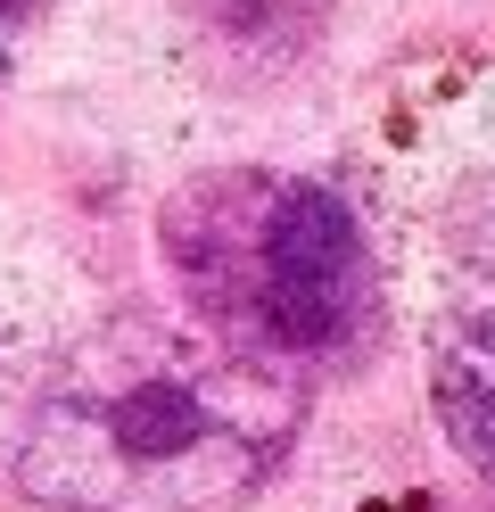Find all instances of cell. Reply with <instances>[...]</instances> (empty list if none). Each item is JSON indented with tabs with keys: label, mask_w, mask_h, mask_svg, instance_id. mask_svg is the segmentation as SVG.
I'll return each mask as SVG.
<instances>
[{
	"label": "cell",
	"mask_w": 495,
	"mask_h": 512,
	"mask_svg": "<svg viewBox=\"0 0 495 512\" xmlns=\"http://www.w3.org/2000/svg\"><path fill=\"white\" fill-rule=\"evenodd\" d=\"M339 0H198V25L240 58H289L322 34Z\"/></svg>",
	"instance_id": "cell-4"
},
{
	"label": "cell",
	"mask_w": 495,
	"mask_h": 512,
	"mask_svg": "<svg viewBox=\"0 0 495 512\" xmlns=\"http://www.w3.org/2000/svg\"><path fill=\"white\" fill-rule=\"evenodd\" d=\"M9 25H17V0H0V42H9Z\"/></svg>",
	"instance_id": "cell-5"
},
{
	"label": "cell",
	"mask_w": 495,
	"mask_h": 512,
	"mask_svg": "<svg viewBox=\"0 0 495 512\" xmlns=\"http://www.w3.org/2000/svg\"><path fill=\"white\" fill-rule=\"evenodd\" d=\"M306 438V380L215 331L116 314L25 389L9 471L50 512H240Z\"/></svg>",
	"instance_id": "cell-1"
},
{
	"label": "cell",
	"mask_w": 495,
	"mask_h": 512,
	"mask_svg": "<svg viewBox=\"0 0 495 512\" xmlns=\"http://www.w3.org/2000/svg\"><path fill=\"white\" fill-rule=\"evenodd\" d=\"M157 256L198 331L273 364L347 372L380 339V265L363 215L330 182L223 166L157 207Z\"/></svg>",
	"instance_id": "cell-2"
},
{
	"label": "cell",
	"mask_w": 495,
	"mask_h": 512,
	"mask_svg": "<svg viewBox=\"0 0 495 512\" xmlns=\"http://www.w3.org/2000/svg\"><path fill=\"white\" fill-rule=\"evenodd\" d=\"M429 413L462 463L495 479V290L462 298L429 331Z\"/></svg>",
	"instance_id": "cell-3"
}]
</instances>
